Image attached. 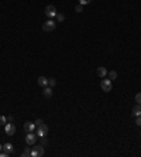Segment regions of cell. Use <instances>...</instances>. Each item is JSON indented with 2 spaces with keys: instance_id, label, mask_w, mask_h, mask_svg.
Masks as SVG:
<instances>
[{
  "instance_id": "cell-1",
  "label": "cell",
  "mask_w": 141,
  "mask_h": 157,
  "mask_svg": "<svg viewBox=\"0 0 141 157\" xmlns=\"http://www.w3.org/2000/svg\"><path fill=\"white\" fill-rule=\"evenodd\" d=\"M100 88L105 91V92H110L111 88H113V83H111V79H107V78H103L100 81Z\"/></svg>"
},
{
  "instance_id": "cell-2",
  "label": "cell",
  "mask_w": 141,
  "mask_h": 157,
  "mask_svg": "<svg viewBox=\"0 0 141 157\" xmlns=\"http://www.w3.org/2000/svg\"><path fill=\"white\" fill-rule=\"evenodd\" d=\"M44 154H45V150H44V146L42 144L37 146V147H34L31 150V157H42Z\"/></svg>"
},
{
  "instance_id": "cell-3",
  "label": "cell",
  "mask_w": 141,
  "mask_h": 157,
  "mask_svg": "<svg viewBox=\"0 0 141 157\" xmlns=\"http://www.w3.org/2000/svg\"><path fill=\"white\" fill-rule=\"evenodd\" d=\"M55 21H52V20H47L44 24H42V30L45 31V33H49V31H54L55 30Z\"/></svg>"
},
{
  "instance_id": "cell-4",
  "label": "cell",
  "mask_w": 141,
  "mask_h": 157,
  "mask_svg": "<svg viewBox=\"0 0 141 157\" xmlns=\"http://www.w3.org/2000/svg\"><path fill=\"white\" fill-rule=\"evenodd\" d=\"M48 134V126L47 125H40V126H37V136L38 137H45Z\"/></svg>"
},
{
  "instance_id": "cell-5",
  "label": "cell",
  "mask_w": 141,
  "mask_h": 157,
  "mask_svg": "<svg viewBox=\"0 0 141 157\" xmlns=\"http://www.w3.org/2000/svg\"><path fill=\"white\" fill-rule=\"evenodd\" d=\"M37 134H34L33 132H28L27 133V136H26V143L28 144V146H34L35 142H37Z\"/></svg>"
},
{
  "instance_id": "cell-6",
  "label": "cell",
  "mask_w": 141,
  "mask_h": 157,
  "mask_svg": "<svg viewBox=\"0 0 141 157\" xmlns=\"http://www.w3.org/2000/svg\"><path fill=\"white\" fill-rule=\"evenodd\" d=\"M45 14H47V17H49V19L55 17V16H57V9H55V6L48 4V6L45 7Z\"/></svg>"
},
{
  "instance_id": "cell-7",
  "label": "cell",
  "mask_w": 141,
  "mask_h": 157,
  "mask_svg": "<svg viewBox=\"0 0 141 157\" xmlns=\"http://www.w3.org/2000/svg\"><path fill=\"white\" fill-rule=\"evenodd\" d=\"M4 130H6V134L7 136H14V133H16V126L10 122V123H6L4 125Z\"/></svg>"
},
{
  "instance_id": "cell-8",
  "label": "cell",
  "mask_w": 141,
  "mask_h": 157,
  "mask_svg": "<svg viewBox=\"0 0 141 157\" xmlns=\"http://www.w3.org/2000/svg\"><path fill=\"white\" fill-rule=\"evenodd\" d=\"M35 129V123H33V122H26L24 123V130L28 133V132H33Z\"/></svg>"
},
{
  "instance_id": "cell-9",
  "label": "cell",
  "mask_w": 141,
  "mask_h": 157,
  "mask_svg": "<svg viewBox=\"0 0 141 157\" xmlns=\"http://www.w3.org/2000/svg\"><path fill=\"white\" fill-rule=\"evenodd\" d=\"M3 150H4V152H7L9 154L14 153V147H13V144H11V143H6V144H3Z\"/></svg>"
},
{
  "instance_id": "cell-10",
  "label": "cell",
  "mask_w": 141,
  "mask_h": 157,
  "mask_svg": "<svg viewBox=\"0 0 141 157\" xmlns=\"http://www.w3.org/2000/svg\"><path fill=\"white\" fill-rule=\"evenodd\" d=\"M42 93H44L45 98H51V96H52V88H49V86H44Z\"/></svg>"
},
{
  "instance_id": "cell-11",
  "label": "cell",
  "mask_w": 141,
  "mask_h": 157,
  "mask_svg": "<svg viewBox=\"0 0 141 157\" xmlns=\"http://www.w3.org/2000/svg\"><path fill=\"white\" fill-rule=\"evenodd\" d=\"M98 75H99L100 78H106V75H107V70H106L105 67H99V68H98Z\"/></svg>"
},
{
  "instance_id": "cell-12",
  "label": "cell",
  "mask_w": 141,
  "mask_h": 157,
  "mask_svg": "<svg viewBox=\"0 0 141 157\" xmlns=\"http://www.w3.org/2000/svg\"><path fill=\"white\" fill-rule=\"evenodd\" d=\"M133 115L134 116H141V105H136L134 108H133Z\"/></svg>"
},
{
  "instance_id": "cell-13",
  "label": "cell",
  "mask_w": 141,
  "mask_h": 157,
  "mask_svg": "<svg viewBox=\"0 0 141 157\" xmlns=\"http://www.w3.org/2000/svg\"><path fill=\"white\" fill-rule=\"evenodd\" d=\"M38 83H40L41 86H47V85H48V78H45V77H38Z\"/></svg>"
},
{
  "instance_id": "cell-14",
  "label": "cell",
  "mask_w": 141,
  "mask_h": 157,
  "mask_svg": "<svg viewBox=\"0 0 141 157\" xmlns=\"http://www.w3.org/2000/svg\"><path fill=\"white\" fill-rule=\"evenodd\" d=\"M55 17H57V20H58V23H62V21L65 20V16H64L62 13H57V16H55Z\"/></svg>"
},
{
  "instance_id": "cell-15",
  "label": "cell",
  "mask_w": 141,
  "mask_h": 157,
  "mask_svg": "<svg viewBox=\"0 0 141 157\" xmlns=\"http://www.w3.org/2000/svg\"><path fill=\"white\" fill-rule=\"evenodd\" d=\"M107 75H109V79H111V81L117 78V72L116 71H110V72H107Z\"/></svg>"
},
{
  "instance_id": "cell-16",
  "label": "cell",
  "mask_w": 141,
  "mask_h": 157,
  "mask_svg": "<svg viewBox=\"0 0 141 157\" xmlns=\"http://www.w3.org/2000/svg\"><path fill=\"white\" fill-rule=\"evenodd\" d=\"M21 156H23V157H30V156H31V150L27 147V149H26V150L21 153Z\"/></svg>"
},
{
  "instance_id": "cell-17",
  "label": "cell",
  "mask_w": 141,
  "mask_h": 157,
  "mask_svg": "<svg viewBox=\"0 0 141 157\" xmlns=\"http://www.w3.org/2000/svg\"><path fill=\"white\" fill-rule=\"evenodd\" d=\"M75 11H76V13H82V11H83V6H82V4L75 6Z\"/></svg>"
},
{
  "instance_id": "cell-18",
  "label": "cell",
  "mask_w": 141,
  "mask_h": 157,
  "mask_svg": "<svg viewBox=\"0 0 141 157\" xmlns=\"http://www.w3.org/2000/svg\"><path fill=\"white\" fill-rule=\"evenodd\" d=\"M48 83H49V86H55V85H57V79H55V78H49V79H48Z\"/></svg>"
},
{
  "instance_id": "cell-19",
  "label": "cell",
  "mask_w": 141,
  "mask_h": 157,
  "mask_svg": "<svg viewBox=\"0 0 141 157\" xmlns=\"http://www.w3.org/2000/svg\"><path fill=\"white\" fill-rule=\"evenodd\" d=\"M6 123H7V118L3 116V115H0V125L3 126V125H6Z\"/></svg>"
},
{
  "instance_id": "cell-20",
  "label": "cell",
  "mask_w": 141,
  "mask_h": 157,
  "mask_svg": "<svg viewBox=\"0 0 141 157\" xmlns=\"http://www.w3.org/2000/svg\"><path fill=\"white\" fill-rule=\"evenodd\" d=\"M136 102H137L138 105H141V92H140V93H137V95H136Z\"/></svg>"
},
{
  "instance_id": "cell-21",
  "label": "cell",
  "mask_w": 141,
  "mask_h": 157,
  "mask_svg": "<svg viewBox=\"0 0 141 157\" xmlns=\"http://www.w3.org/2000/svg\"><path fill=\"white\" fill-rule=\"evenodd\" d=\"M92 0H79V4H82V6H85V4H89Z\"/></svg>"
},
{
  "instance_id": "cell-22",
  "label": "cell",
  "mask_w": 141,
  "mask_h": 157,
  "mask_svg": "<svg viewBox=\"0 0 141 157\" xmlns=\"http://www.w3.org/2000/svg\"><path fill=\"white\" fill-rule=\"evenodd\" d=\"M41 144H42V146H47V144H48V140H47L45 137H41Z\"/></svg>"
},
{
  "instance_id": "cell-23",
  "label": "cell",
  "mask_w": 141,
  "mask_h": 157,
  "mask_svg": "<svg viewBox=\"0 0 141 157\" xmlns=\"http://www.w3.org/2000/svg\"><path fill=\"white\" fill-rule=\"evenodd\" d=\"M9 156H10V154H9L7 152H4V150H3V152H0V157H9Z\"/></svg>"
},
{
  "instance_id": "cell-24",
  "label": "cell",
  "mask_w": 141,
  "mask_h": 157,
  "mask_svg": "<svg viewBox=\"0 0 141 157\" xmlns=\"http://www.w3.org/2000/svg\"><path fill=\"white\" fill-rule=\"evenodd\" d=\"M44 122H42V119H37L35 120V126H40V125H42Z\"/></svg>"
},
{
  "instance_id": "cell-25",
  "label": "cell",
  "mask_w": 141,
  "mask_h": 157,
  "mask_svg": "<svg viewBox=\"0 0 141 157\" xmlns=\"http://www.w3.org/2000/svg\"><path fill=\"white\" fill-rule=\"evenodd\" d=\"M136 125L141 126V116H137V119H136Z\"/></svg>"
},
{
  "instance_id": "cell-26",
  "label": "cell",
  "mask_w": 141,
  "mask_h": 157,
  "mask_svg": "<svg viewBox=\"0 0 141 157\" xmlns=\"http://www.w3.org/2000/svg\"><path fill=\"white\" fill-rule=\"evenodd\" d=\"M7 120H9V122H13V120H14V118H13V116H11V115H10V116H9V118H7Z\"/></svg>"
},
{
  "instance_id": "cell-27",
  "label": "cell",
  "mask_w": 141,
  "mask_h": 157,
  "mask_svg": "<svg viewBox=\"0 0 141 157\" xmlns=\"http://www.w3.org/2000/svg\"><path fill=\"white\" fill-rule=\"evenodd\" d=\"M1 150H3V146H1V143H0V152H1Z\"/></svg>"
},
{
  "instance_id": "cell-28",
  "label": "cell",
  "mask_w": 141,
  "mask_h": 157,
  "mask_svg": "<svg viewBox=\"0 0 141 157\" xmlns=\"http://www.w3.org/2000/svg\"><path fill=\"white\" fill-rule=\"evenodd\" d=\"M140 136H141V132H140Z\"/></svg>"
}]
</instances>
